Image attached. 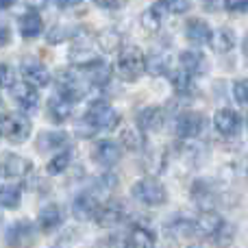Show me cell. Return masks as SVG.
<instances>
[{
  "label": "cell",
  "mask_w": 248,
  "mask_h": 248,
  "mask_svg": "<svg viewBox=\"0 0 248 248\" xmlns=\"http://www.w3.org/2000/svg\"><path fill=\"white\" fill-rule=\"evenodd\" d=\"M120 124V113L107 103V100H94L87 109L83 122H78V131L81 135L90 137L96 131H113Z\"/></svg>",
  "instance_id": "obj_1"
},
{
  "label": "cell",
  "mask_w": 248,
  "mask_h": 248,
  "mask_svg": "<svg viewBox=\"0 0 248 248\" xmlns=\"http://www.w3.org/2000/svg\"><path fill=\"white\" fill-rule=\"evenodd\" d=\"M116 72L122 81L133 83L146 72V57L137 46L120 48V55L116 61Z\"/></svg>",
  "instance_id": "obj_2"
},
{
  "label": "cell",
  "mask_w": 248,
  "mask_h": 248,
  "mask_svg": "<svg viewBox=\"0 0 248 248\" xmlns=\"http://www.w3.org/2000/svg\"><path fill=\"white\" fill-rule=\"evenodd\" d=\"M131 196L146 207H159L168 201L166 187L157 179H153V176H144V179L135 181L131 187Z\"/></svg>",
  "instance_id": "obj_3"
},
{
  "label": "cell",
  "mask_w": 248,
  "mask_h": 248,
  "mask_svg": "<svg viewBox=\"0 0 248 248\" xmlns=\"http://www.w3.org/2000/svg\"><path fill=\"white\" fill-rule=\"evenodd\" d=\"M90 83L83 78L81 70H65V72L57 74V90H59V96L68 100H81L83 96L90 92Z\"/></svg>",
  "instance_id": "obj_4"
},
{
  "label": "cell",
  "mask_w": 248,
  "mask_h": 248,
  "mask_svg": "<svg viewBox=\"0 0 248 248\" xmlns=\"http://www.w3.org/2000/svg\"><path fill=\"white\" fill-rule=\"evenodd\" d=\"M31 124L29 116H22V113H7V116L0 118V131H2V137L9 140L11 144H22V141L29 140L31 135Z\"/></svg>",
  "instance_id": "obj_5"
},
{
  "label": "cell",
  "mask_w": 248,
  "mask_h": 248,
  "mask_svg": "<svg viewBox=\"0 0 248 248\" xmlns=\"http://www.w3.org/2000/svg\"><path fill=\"white\" fill-rule=\"evenodd\" d=\"M37 240V229L29 220H17L7 229V244L11 248H31Z\"/></svg>",
  "instance_id": "obj_6"
},
{
  "label": "cell",
  "mask_w": 248,
  "mask_h": 248,
  "mask_svg": "<svg viewBox=\"0 0 248 248\" xmlns=\"http://www.w3.org/2000/svg\"><path fill=\"white\" fill-rule=\"evenodd\" d=\"M105 201H100V196L94 192V189H87V192H81L72 202V214L77 220H94L98 207L103 205Z\"/></svg>",
  "instance_id": "obj_7"
},
{
  "label": "cell",
  "mask_w": 248,
  "mask_h": 248,
  "mask_svg": "<svg viewBox=\"0 0 248 248\" xmlns=\"http://www.w3.org/2000/svg\"><path fill=\"white\" fill-rule=\"evenodd\" d=\"M205 118L196 111H185L181 113L174 120V133L183 140H192V137H198L202 131H205Z\"/></svg>",
  "instance_id": "obj_8"
},
{
  "label": "cell",
  "mask_w": 248,
  "mask_h": 248,
  "mask_svg": "<svg viewBox=\"0 0 248 248\" xmlns=\"http://www.w3.org/2000/svg\"><path fill=\"white\" fill-rule=\"evenodd\" d=\"M20 74L29 85H33L35 90L39 87H48L50 85V72L46 70V65L39 63L35 59H24L20 65Z\"/></svg>",
  "instance_id": "obj_9"
},
{
  "label": "cell",
  "mask_w": 248,
  "mask_h": 248,
  "mask_svg": "<svg viewBox=\"0 0 248 248\" xmlns=\"http://www.w3.org/2000/svg\"><path fill=\"white\" fill-rule=\"evenodd\" d=\"M224 229V220L216 211H202L194 220V235L196 237H216Z\"/></svg>",
  "instance_id": "obj_10"
},
{
  "label": "cell",
  "mask_w": 248,
  "mask_h": 248,
  "mask_svg": "<svg viewBox=\"0 0 248 248\" xmlns=\"http://www.w3.org/2000/svg\"><path fill=\"white\" fill-rule=\"evenodd\" d=\"M122 220H124V205L120 201H105L94 216V222L98 224V227H105V229L116 227V224H120Z\"/></svg>",
  "instance_id": "obj_11"
},
{
  "label": "cell",
  "mask_w": 248,
  "mask_h": 248,
  "mask_svg": "<svg viewBox=\"0 0 248 248\" xmlns=\"http://www.w3.org/2000/svg\"><path fill=\"white\" fill-rule=\"evenodd\" d=\"M31 168H33V163L26 157H20V155L9 153L0 159V174L7 176V179H24L31 172Z\"/></svg>",
  "instance_id": "obj_12"
},
{
  "label": "cell",
  "mask_w": 248,
  "mask_h": 248,
  "mask_svg": "<svg viewBox=\"0 0 248 248\" xmlns=\"http://www.w3.org/2000/svg\"><path fill=\"white\" fill-rule=\"evenodd\" d=\"M120 157H122L120 144H116V141H111V140H100L98 144L94 146V150H92V159L105 168L116 166V163L120 161Z\"/></svg>",
  "instance_id": "obj_13"
},
{
  "label": "cell",
  "mask_w": 248,
  "mask_h": 248,
  "mask_svg": "<svg viewBox=\"0 0 248 248\" xmlns=\"http://www.w3.org/2000/svg\"><path fill=\"white\" fill-rule=\"evenodd\" d=\"M78 70H81L83 78H85V81L90 83L92 87H103V85H107V83L111 81V74H113L111 65H109L107 61H103V59L94 61V63L85 65V68H78Z\"/></svg>",
  "instance_id": "obj_14"
},
{
  "label": "cell",
  "mask_w": 248,
  "mask_h": 248,
  "mask_svg": "<svg viewBox=\"0 0 248 248\" xmlns=\"http://www.w3.org/2000/svg\"><path fill=\"white\" fill-rule=\"evenodd\" d=\"M11 94H13V98H16V103L20 105L22 111H26V113L37 111L39 94H37V90H35L33 85H29L26 81L16 83V85H13V90H11Z\"/></svg>",
  "instance_id": "obj_15"
},
{
  "label": "cell",
  "mask_w": 248,
  "mask_h": 248,
  "mask_svg": "<svg viewBox=\"0 0 248 248\" xmlns=\"http://www.w3.org/2000/svg\"><path fill=\"white\" fill-rule=\"evenodd\" d=\"M166 111L161 107H144L137 113V128L144 133H157L163 128Z\"/></svg>",
  "instance_id": "obj_16"
},
{
  "label": "cell",
  "mask_w": 248,
  "mask_h": 248,
  "mask_svg": "<svg viewBox=\"0 0 248 248\" xmlns=\"http://www.w3.org/2000/svg\"><path fill=\"white\" fill-rule=\"evenodd\" d=\"M185 35H187V39L192 44H196V46L211 44V39H214V31H211V26L207 24L205 20H201V17H192V20L185 24Z\"/></svg>",
  "instance_id": "obj_17"
},
{
  "label": "cell",
  "mask_w": 248,
  "mask_h": 248,
  "mask_svg": "<svg viewBox=\"0 0 248 248\" xmlns=\"http://www.w3.org/2000/svg\"><path fill=\"white\" fill-rule=\"evenodd\" d=\"M240 116H237V111H233V109H218L214 116V126L216 131L220 133V135H235L237 131H240Z\"/></svg>",
  "instance_id": "obj_18"
},
{
  "label": "cell",
  "mask_w": 248,
  "mask_h": 248,
  "mask_svg": "<svg viewBox=\"0 0 248 248\" xmlns=\"http://www.w3.org/2000/svg\"><path fill=\"white\" fill-rule=\"evenodd\" d=\"M83 35H85V31H81V33H78L81 44L72 46V50H70V63H74L77 68H85V65L98 61V52L94 50V46H92L90 42H83Z\"/></svg>",
  "instance_id": "obj_19"
},
{
  "label": "cell",
  "mask_w": 248,
  "mask_h": 248,
  "mask_svg": "<svg viewBox=\"0 0 248 248\" xmlns=\"http://www.w3.org/2000/svg\"><path fill=\"white\" fill-rule=\"evenodd\" d=\"M179 61H181V68L185 70V72H189L194 77V74H205L207 72V57L202 55L201 50H185V52H181V57H179Z\"/></svg>",
  "instance_id": "obj_20"
},
{
  "label": "cell",
  "mask_w": 248,
  "mask_h": 248,
  "mask_svg": "<svg viewBox=\"0 0 248 248\" xmlns=\"http://www.w3.org/2000/svg\"><path fill=\"white\" fill-rule=\"evenodd\" d=\"M70 144L68 133H59V131H44L37 140V148L39 153H46V150H63Z\"/></svg>",
  "instance_id": "obj_21"
},
{
  "label": "cell",
  "mask_w": 248,
  "mask_h": 248,
  "mask_svg": "<svg viewBox=\"0 0 248 248\" xmlns=\"http://www.w3.org/2000/svg\"><path fill=\"white\" fill-rule=\"evenodd\" d=\"M44 31V20L42 16H39L35 9H31V11H26L24 16L20 17V33L24 39H33L37 37V35H42Z\"/></svg>",
  "instance_id": "obj_22"
},
{
  "label": "cell",
  "mask_w": 248,
  "mask_h": 248,
  "mask_svg": "<svg viewBox=\"0 0 248 248\" xmlns=\"http://www.w3.org/2000/svg\"><path fill=\"white\" fill-rule=\"evenodd\" d=\"M39 227L44 229L46 233L55 231L57 227H61V222H63V214H61L59 205H55V202H48V205H44L42 209H39Z\"/></svg>",
  "instance_id": "obj_23"
},
{
  "label": "cell",
  "mask_w": 248,
  "mask_h": 248,
  "mask_svg": "<svg viewBox=\"0 0 248 248\" xmlns=\"http://www.w3.org/2000/svg\"><path fill=\"white\" fill-rule=\"evenodd\" d=\"M48 116L52 122L63 124L72 116V100L63 98V96H55V98L48 100Z\"/></svg>",
  "instance_id": "obj_24"
},
{
  "label": "cell",
  "mask_w": 248,
  "mask_h": 248,
  "mask_svg": "<svg viewBox=\"0 0 248 248\" xmlns=\"http://www.w3.org/2000/svg\"><path fill=\"white\" fill-rule=\"evenodd\" d=\"M128 248H155V235L150 229L141 227V224H135L128 233Z\"/></svg>",
  "instance_id": "obj_25"
},
{
  "label": "cell",
  "mask_w": 248,
  "mask_h": 248,
  "mask_svg": "<svg viewBox=\"0 0 248 248\" xmlns=\"http://www.w3.org/2000/svg\"><path fill=\"white\" fill-rule=\"evenodd\" d=\"M170 70V55L168 52H155L146 59V72L153 77H163Z\"/></svg>",
  "instance_id": "obj_26"
},
{
  "label": "cell",
  "mask_w": 248,
  "mask_h": 248,
  "mask_svg": "<svg viewBox=\"0 0 248 248\" xmlns=\"http://www.w3.org/2000/svg\"><path fill=\"white\" fill-rule=\"evenodd\" d=\"M211 46H214L216 52H229V50H233V46H235V35H233V31L227 29V26L218 29L214 33Z\"/></svg>",
  "instance_id": "obj_27"
},
{
  "label": "cell",
  "mask_w": 248,
  "mask_h": 248,
  "mask_svg": "<svg viewBox=\"0 0 248 248\" xmlns=\"http://www.w3.org/2000/svg\"><path fill=\"white\" fill-rule=\"evenodd\" d=\"M22 202V189L17 185H2L0 187V207L2 209H17Z\"/></svg>",
  "instance_id": "obj_28"
},
{
  "label": "cell",
  "mask_w": 248,
  "mask_h": 248,
  "mask_svg": "<svg viewBox=\"0 0 248 248\" xmlns=\"http://www.w3.org/2000/svg\"><path fill=\"white\" fill-rule=\"evenodd\" d=\"M144 131H140V128H124L120 135V144L126 150H133V153L144 148Z\"/></svg>",
  "instance_id": "obj_29"
},
{
  "label": "cell",
  "mask_w": 248,
  "mask_h": 248,
  "mask_svg": "<svg viewBox=\"0 0 248 248\" xmlns=\"http://www.w3.org/2000/svg\"><path fill=\"white\" fill-rule=\"evenodd\" d=\"M70 161H72V153H70V150H61V153H57L55 157L48 161L46 172H48L50 176L61 174V172H65V168L70 166Z\"/></svg>",
  "instance_id": "obj_30"
},
{
  "label": "cell",
  "mask_w": 248,
  "mask_h": 248,
  "mask_svg": "<svg viewBox=\"0 0 248 248\" xmlns=\"http://www.w3.org/2000/svg\"><path fill=\"white\" fill-rule=\"evenodd\" d=\"M78 31L81 29H74V26H63V24H57V26H52L50 31L46 33V39L50 44H61V42H65V39H72V37H77L78 35Z\"/></svg>",
  "instance_id": "obj_31"
},
{
  "label": "cell",
  "mask_w": 248,
  "mask_h": 248,
  "mask_svg": "<svg viewBox=\"0 0 248 248\" xmlns=\"http://www.w3.org/2000/svg\"><path fill=\"white\" fill-rule=\"evenodd\" d=\"M170 83H172V87H174L176 94H187V92H192V87H194V83H192V74L185 72L183 68L170 74Z\"/></svg>",
  "instance_id": "obj_32"
},
{
  "label": "cell",
  "mask_w": 248,
  "mask_h": 248,
  "mask_svg": "<svg viewBox=\"0 0 248 248\" xmlns=\"http://www.w3.org/2000/svg\"><path fill=\"white\" fill-rule=\"evenodd\" d=\"M161 9H163V4L159 2L141 13V26L146 31H159V26H161Z\"/></svg>",
  "instance_id": "obj_33"
},
{
  "label": "cell",
  "mask_w": 248,
  "mask_h": 248,
  "mask_svg": "<svg viewBox=\"0 0 248 248\" xmlns=\"http://www.w3.org/2000/svg\"><path fill=\"white\" fill-rule=\"evenodd\" d=\"M166 229L174 237H189V235H194V220H187V218L172 220V222L168 224Z\"/></svg>",
  "instance_id": "obj_34"
},
{
  "label": "cell",
  "mask_w": 248,
  "mask_h": 248,
  "mask_svg": "<svg viewBox=\"0 0 248 248\" xmlns=\"http://www.w3.org/2000/svg\"><path fill=\"white\" fill-rule=\"evenodd\" d=\"M120 42H122V37H120V33H116V31H105V33L98 35V44L105 52L118 50V48H120Z\"/></svg>",
  "instance_id": "obj_35"
},
{
  "label": "cell",
  "mask_w": 248,
  "mask_h": 248,
  "mask_svg": "<svg viewBox=\"0 0 248 248\" xmlns=\"http://www.w3.org/2000/svg\"><path fill=\"white\" fill-rule=\"evenodd\" d=\"M16 85V72L9 63H0V87H7V90H13Z\"/></svg>",
  "instance_id": "obj_36"
},
{
  "label": "cell",
  "mask_w": 248,
  "mask_h": 248,
  "mask_svg": "<svg viewBox=\"0 0 248 248\" xmlns=\"http://www.w3.org/2000/svg\"><path fill=\"white\" fill-rule=\"evenodd\" d=\"M161 4L170 13H185L192 7V0H161Z\"/></svg>",
  "instance_id": "obj_37"
},
{
  "label": "cell",
  "mask_w": 248,
  "mask_h": 248,
  "mask_svg": "<svg viewBox=\"0 0 248 248\" xmlns=\"http://www.w3.org/2000/svg\"><path fill=\"white\" fill-rule=\"evenodd\" d=\"M233 98L240 105H248V78H242L233 85Z\"/></svg>",
  "instance_id": "obj_38"
},
{
  "label": "cell",
  "mask_w": 248,
  "mask_h": 248,
  "mask_svg": "<svg viewBox=\"0 0 248 248\" xmlns=\"http://www.w3.org/2000/svg\"><path fill=\"white\" fill-rule=\"evenodd\" d=\"M224 2V9L233 13H246L248 11V0H222Z\"/></svg>",
  "instance_id": "obj_39"
},
{
  "label": "cell",
  "mask_w": 248,
  "mask_h": 248,
  "mask_svg": "<svg viewBox=\"0 0 248 248\" xmlns=\"http://www.w3.org/2000/svg\"><path fill=\"white\" fill-rule=\"evenodd\" d=\"M94 4H98L103 9H118L124 4V0H94Z\"/></svg>",
  "instance_id": "obj_40"
},
{
  "label": "cell",
  "mask_w": 248,
  "mask_h": 248,
  "mask_svg": "<svg viewBox=\"0 0 248 248\" xmlns=\"http://www.w3.org/2000/svg\"><path fill=\"white\" fill-rule=\"evenodd\" d=\"M109 248H128V240L126 237H113L109 242Z\"/></svg>",
  "instance_id": "obj_41"
},
{
  "label": "cell",
  "mask_w": 248,
  "mask_h": 248,
  "mask_svg": "<svg viewBox=\"0 0 248 248\" xmlns=\"http://www.w3.org/2000/svg\"><path fill=\"white\" fill-rule=\"evenodd\" d=\"M55 2H57V7H61V9H70V7H78L83 0H55Z\"/></svg>",
  "instance_id": "obj_42"
},
{
  "label": "cell",
  "mask_w": 248,
  "mask_h": 248,
  "mask_svg": "<svg viewBox=\"0 0 248 248\" xmlns=\"http://www.w3.org/2000/svg\"><path fill=\"white\" fill-rule=\"evenodd\" d=\"M9 37H11V33H9V29L4 24H0V46H4V44L9 42Z\"/></svg>",
  "instance_id": "obj_43"
},
{
  "label": "cell",
  "mask_w": 248,
  "mask_h": 248,
  "mask_svg": "<svg viewBox=\"0 0 248 248\" xmlns=\"http://www.w3.org/2000/svg\"><path fill=\"white\" fill-rule=\"evenodd\" d=\"M13 2H16V0H0V9H9Z\"/></svg>",
  "instance_id": "obj_44"
},
{
  "label": "cell",
  "mask_w": 248,
  "mask_h": 248,
  "mask_svg": "<svg viewBox=\"0 0 248 248\" xmlns=\"http://www.w3.org/2000/svg\"><path fill=\"white\" fill-rule=\"evenodd\" d=\"M242 172H244V174L248 176V157L244 159V161H242Z\"/></svg>",
  "instance_id": "obj_45"
},
{
  "label": "cell",
  "mask_w": 248,
  "mask_h": 248,
  "mask_svg": "<svg viewBox=\"0 0 248 248\" xmlns=\"http://www.w3.org/2000/svg\"><path fill=\"white\" fill-rule=\"evenodd\" d=\"M242 48H244V55H246V59H248V35L244 37V44H242Z\"/></svg>",
  "instance_id": "obj_46"
},
{
  "label": "cell",
  "mask_w": 248,
  "mask_h": 248,
  "mask_svg": "<svg viewBox=\"0 0 248 248\" xmlns=\"http://www.w3.org/2000/svg\"><path fill=\"white\" fill-rule=\"evenodd\" d=\"M189 248H201V246H189Z\"/></svg>",
  "instance_id": "obj_47"
},
{
  "label": "cell",
  "mask_w": 248,
  "mask_h": 248,
  "mask_svg": "<svg viewBox=\"0 0 248 248\" xmlns=\"http://www.w3.org/2000/svg\"><path fill=\"white\" fill-rule=\"evenodd\" d=\"M0 137H2V131H0Z\"/></svg>",
  "instance_id": "obj_48"
}]
</instances>
